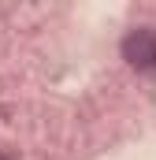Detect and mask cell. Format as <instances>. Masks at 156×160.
<instances>
[{
    "mask_svg": "<svg viewBox=\"0 0 156 160\" xmlns=\"http://www.w3.org/2000/svg\"><path fill=\"white\" fill-rule=\"evenodd\" d=\"M123 60L138 75H156V26H134L119 45Z\"/></svg>",
    "mask_w": 156,
    "mask_h": 160,
    "instance_id": "1",
    "label": "cell"
},
{
    "mask_svg": "<svg viewBox=\"0 0 156 160\" xmlns=\"http://www.w3.org/2000/svg\"><path fill=\"white\" fill-rule=\"evenodd\" d=\"M0 160H19V157H15L11 149H0Z\"/></svg>",
    "mask_w": 156,
    "mask_h": 160,
    "instance_id": "2",
    "label": "cell"
}]
</instances>
